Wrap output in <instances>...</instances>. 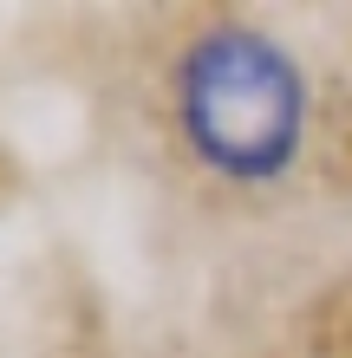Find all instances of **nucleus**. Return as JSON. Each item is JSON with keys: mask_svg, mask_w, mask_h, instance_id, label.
<instances>
[{"mask_svg": "<svg viewBox=\"0 0 352 358\" xmlns=\"http://www.w3.org/2000/svg\"><path fill=\"white\" fill-rule=\"evenodd\" d=\"M170 117L209 176L241 189L281 182L307 143V72L274 33L216 20L170 66Z\"/></svg>", "mask_w": 352, "mask_h": 358, "instance_id": "nucleus-1", "label": "nucleus"}]
</instances>
